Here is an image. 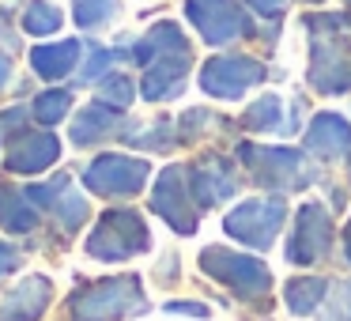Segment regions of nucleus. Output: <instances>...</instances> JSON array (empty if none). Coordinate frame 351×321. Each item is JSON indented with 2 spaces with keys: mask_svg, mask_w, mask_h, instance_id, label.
I'll list each match as a JSON object with an SVG mask.
<instances>
[{
  "mask_svg": "<svg viewBox=\"0 0 351 321\" xmlns=\"http://www.w3.org/2000/svg\"><path fill=\"white\" fill-rule=\"evenodd\" d=\"M49 302V280L46 276H31L0 302V321H34Z\"/></svg>",
  "mask_w": 351,
  "mask_h": 321,
  "instance_id": "dca6fc26",
  "label": "nucleus"
},
{
  "mask_svg": "<svg viewBox=\"0 0 351 321\" xmlns=\"http://www.w3.org/2000/svg\"><path fill=\"white\" fill-rule=\"evenodd\" d=\"M200 268H204L212 280H219L223 287H230L238 298H245V302L268 298V291H272V272H268V265L257 257H250V253L208 246V250L200 253Z\"/></svg>",
  "mask_w": 351,
  "mask_h": 321,
  "instance_id": "7ed1b4c3",
  "label": "nucleus"
},
{
  "mask_svg": "<svg viewBox=\"0 0 351 321\" xmlns=\"http://www.w3.org/2000/svg\"><path fill=\"white\" fill-rule=\"evenodd\" d=\"M283 298H287V310L298 313V318L313 313L328 298V280H321V276H295L283 287Z\"/></svg>",
  "mask_w": 351,
  "mask_h": 321,
  "instance_id": "6ab92c4d",
  "label": "nucleus"
},
{
  "mask_svg": "<svg viewBox=\"0 0 351 321\" xmlns=\"http://www.w3.org/2000/svg\"><path fill=\"white\" fill-rule=\"evenodd\" d=\"M189 189L197 197V208H215L238 193V178L227 167V159H204L189 167Z\"/></svg>",
  "mask_w": 351,
  "mask_h": 321,
  "instance_id": "4468645a",
  "label": "nucleus"
},
{
  "mask_svg": "<svg viewBox=\"0 0 351 321\" xmlns=\"http://www.w3.org/2000/svg\"><path fill=\"white\" fill-rule=\"evenodd\" d=\"M147 174V159H132V155H99V159L87 167L84 182L91 193L99 197H132V193L144 189Z\"/></svg>",
  "mask_w": 351,
  "mask_h": 321,
  "instance_id": "9b49d317",
  "label": "nucleus"
},
{
  "mask_svg": "<svg viewBox=\"0 0 351 321\" xmlns=\"http://www.w3.org/2000/svg\"><path fill=\"white\" fill-rule=\"evenodd\" d=\"M0 227L8 230H31L34 227V208H31V197L16 185L0 182Z\"/></svg>",
  "mask_w": 351,
  "mask_h": 321,
  "instance_id": "412c9836",
  "label": "nucleus"
},
{
  "mask_svg": "<svg viewBox=\"0 0 351 321\" xmlns=\"http://www.w3.org/2000/svg\"><path fill=\"white\" fill-rule=\"evenodd\" d=\"M242 121H245V129H253V132H295L298 129L295 121H287V117H283L280 95H261V99L245 110Z\"/></svg>",
  "mask_w": 351,
  "mask_h": 321,
  "instance_id": "aec40b11",
  "label": "nucleus"
},
{
  "mask_svg": "<svg viewBox=\"0 0 351 321\" xmlns=\"http://www.w3.org/2000/svg\"><path fill=\"white\" fill-rule=\"evenodd\" d=\"M114 61H117V54H114V49L95 46V49H91V57H87V69L80 72V80H84V84H91V80H102V76H106V69H110Z\"/></svg>",
  "mask_w": 351,
  "mask_h": 321,
  "instance_id": "bb28decb",
  "label": "nucleus"
},
{
  "mask_svg": "<svg viewBox=\"0 0 351 321\" xmlns=\"http://www.w3.org/2000/svg\"><path fill=\"white\" fill-rule=\"evenodd\" d=\"M306 4H321V0H306Z\"/></svg>",
  "mask_w": 351,
  "mask_h": 321,
  "instance_id": "473e14b6",
  "label": "nucleus"
},
{
  "mask_svg": "<svg viewBox=\"0 0 351 321\" xmlns=\"http://www.w3.org/2000/svg\"><path fill=\"white\" fill-rule=\"evenodd\" d=\"M4 80H8V61L0 57V84H4Z\"/></svg>",
  "mask_w": 351,
  "mask_h": 321,
  "instance_id": "2f4dec72",
  "label": "nucleus"
},
{
  "mask_svg": "<svg viewBox=\"0 0 351 321\" xmlns=\"http://www.w3.org/2000/svg\"><path fill=\"white\" fill-rule=\"evenodd\" d=\"M343 257H348V265H351V219H348V227H343Z\"/></svg>",
  "mask_w": 351,
  "mask_h": 321,
  "instance_id": "7c9ffc66",
  "label": "nucleus"
},
{
  "mask_svg": "<svg viewBox=\"0 0 351 321\" xmlns=\"http://www.w3.org/2000/svg\"><path fill=\"white\" fill-rule=\"evenodd\" d=\"M306 152L317 155V159H325V163L348 159L351 155V125H348V117L332 114V110L317 114L310 121V129H306Z\"/></svg>",
  "mask_w": 351,
  "mask_h": 321,
  "instance_id": "ddd939ff",
  "label": "nucleus"
},
{
  "mask_svg": "<svg viewBox=\"0 0 351 321\" xmlns=\"http://www.w3.org/2000/svg\"><path fill=\"white\" fill-rule=\"evenodd\" d=\"M152 208L178 230V235H193V230H197L200 208H197V197H193V189H189V167H167L162 170L155 189H152Z\"/></svg>",
  "mask_w": 351,
  "mask_h": 321,
  "instance_id": "1a4fd4ad",
  "label": "nucleus"
},
{
  "mask_svg": "<svg viewBox=\"0 0 351 321\" xmlns=\"http://www.w3.org/2000/svg\"><path fill=\"white\" fill-rule=\"evenodd\" d=\"M140 64H144V95L147 99H174L185 87V72H189V42L182 38L174 23L152 27L144 42L132 49Z\"/></svg>",
  "mask_w": 351,
  "mask_h": 321,
  "instance_id": "f257e3e1",
  "label": "nucleus"
},
{
  "mask_svg": "<svg viewBox=\"0 0 351 321\" xmlns=\"http://www.w3.org/2000/svg\"><path fill=\"white\" fill-rule=\"evenodd\" d=\"M321 321H351V280H340L336 287H328V302Z\"/></svg>",
  "mask_w": 351,
  "mask_h": 321,
  "instance_id": "b1692460",
  "label": "nucleus"
},
{
  "mask_svg": "<svg viewBox=\"0 0 351 321\" xmlns=\"http://www.w3.org/2000/svg\"><path fill=\"white\" fill-rule=\"evenodd\" d=\"M185 16L208 46H230L253 34V19L245 8H238V0H189Z\"/></svg>",
  "mask_w": 351,
  "mask_h": 321,
  "instance_id": "0eeeda50",
  "label": "nucleus"
},
{
  "mask_svg": "<svg viewBox=\"0 0 351 321\" xmlns=\"http://www.w3.org/2000/svg\"><path fill=\"white\" fill-rule=\"evenodd\" d=\"M170 313H193V318H208V306L200 302H167Z\"/></svg>",
  "mask_w": 351,
  "mask_h": 321,
  "instance_id": "c85d7f7f",
  "label": "nucleus"
},
{
  "mask_svg": "<svg viewBox=\"0 0 351 321\" xmlns=\"http://www.w3.org/2000/svg\"><path fill=\"white\" fill-rule=\"evenodd\" d=\"M152 246L147 223L140 219L132 208H114L99 219V227L87 238V253L99 261H125L132 253H144Z\"/></svg>",
  "mask_w": 351,
  "mask_h": 321,
  "instance_id": "39448f33",
  "label": "nucleus"
},
{
  "mask_svg": "<svg viewBox=\"0 0 351 321\" xmlns=\"http://www.w3.org/2000/svg\"><path fill=\"white\" fill-rule=\"evenodd\" d=\"M76 57H80V42H53V46H38L31 49V64L38 76L46 80H61L64 72L76 69Z\"/></svg>",
  "mask_w": 351,
  "mask_h": 321,
  "instance_id": "a211bd4d",
  "label": "nucleus"
},
{
  "mask_svg": "<svg viewBox=\"0 0 351 321\" xmlns=\"http://www.w3.org/2000/svg\"><path fill=\"white\" fill-rule=\"evenodd\" d=\"M144 310V291L136 276H114V280L87 283L72 295V321H121Z\"/></svg>",
  "mask_w": 351,
  "mask_h": 321,
  "instance_id": "f03ea898",
  "label": "nucleus"
},
{
  "mask_svg": "<svg viewBox=\"0 0 351 321\" xmlns=\"http://www.w3.org/2000/svg\"><path fill=\"white\" fill-rule=\"evenodd\" d=\"M257 16H280V8H283V0H245Z\"/></svg>",
  "mask_w": 351,
  "mask_h": 321,
  "instance_id": "cd10ccee",
  "label": "nucleus"
},
{
  "mask_svg": "<svg viewBox=\"0 0 351 321\" xmlns=\"http://www.w3.org/2000/svg\"><path fill=\"white\" fill-rule=\"evenodd\" d=\"M114 16V0H80L76 4V23L80 27H99Z\"/></svg>",
  "mask_w": 351,
  "mask_h": 321,
  "instance_id": "393cba45",
  "label": "nucleus"
},
{
  "mask_svg": "<svg viewBox=\"0 0 351 321\" xmlns=\"http://www.w3.org/2000/svg\"><path fill=\"white\" fill-rule=\"evenodd\" d=\"M332 246V219H328V208L310 200V204L298 208L295 215V227H291V238H287V261L291 265H317L321 257L328 253Z\"/></svg>",
  "mask_w": 351,
  "mask_h": 321,
  "instance_id": "9d476101",
  "label": "nucleus"
},
{
  "mask_svg": "<svg viewBox=\"0 0 351 321\" xmlns=\"http://www.w3.org/2000/svg\"><path fill=\"white\" fill-rule=\"evenodd\" d=\"M23 27L31 34H53L57 27H61V12L49 8L46 0H34L31 8H27V16H23Z\"/></svg>",
  "mask_w": 351,
  "mask_h": 321,
  "instance_id": "5701e85b",
  "label": "nucleus"
},
{
  "mask_svg": "<svg viewBox=\"0 0 351 321\" xmlns=\"http://www.w3.org/2000/svg\"><path fill=\"white\" fill-rule=\"evenodd\" d=\"M310 87H317L321 95L351 91V42L343 34L317 31L310 49Z\"/></svg>",
  "mask_w": 351,
  "mask_h": 321,
  "instance_id": "6e6552de",
  "label": "nucleus"
},
{
  "mask_svg": "<svg viewBox=\"0 0 351 321\" xmlns=\"http://www.w3.org/2000/svg\"><path fill=\"white\" fill-rule=\"evenodd\" d=\"M69 106H72V95L46 91V95H38V99H34V117H38L42 125H57L64 114H69Z\"/></svg>",
  "mask_w": 351,
  "mask_h": 321,
  "instance_id": "4be33fe9",
  "label": "nucleus"
},
{
  "mask_svg": "<svg viewBox=\"0 0 351 321\" xmlns=\"http://www.w3.org/2000/svg\"><path fill=\"white\" fill-rule=\"evenodd\" d=\"M117 121H121V117H117L114 106L91 102V106L76 117V125H72V140H76V144H99L102 136H110V132L117 129Z\"/></svg>",
  "mask_w": 351,
  "mask_h": 321,
  "instance_id": "f3484780",
  "label": "nucleus"
},
{
  "mask_svg": "<svg viewBox=\"0 0 351 321\" xmlns=\"http://www.w3.org/2000/svg\"><path fill=\"white\" fill-rule=\"evenodd\" d=\"M283 219H287V204L280 197H257V200H242L234 212L223 219V230L230 238H238L242 246L253 250H268L280 235Z\"/></svg>",
  "mask_w": 351,
  "mask_h": 321,
  "instance_id": "423d86ee",
  "label": "nucleus"
},
{
  "mask_svg": "<svg viewBox=\"0 0 351 321\" xmlns=\"http://www.w3.org/2000/svg\"><path fill=\"white\" fill-rule=\"evenodd\" d=\"M99 102H106V106H129L132 102V84L125 76H110L106 84H102V99Z\"/></svg>",
  "mask_w": 351,
  "mask_h": 321,
  "instance_id": "a878e982",
  "label": "nucleus"
},
{
  "mask_svg": "<svg viewBox=\"0 0 351 321\" xmlns=\"http://www.w3.org/2000/svg\"><path fill=\"white\" fill-rule=\"evenodd\" d=\"M238 155H242V163L253 170V182L272 189V193H295V189H306V185L313 182V167L306 163L302 152L242 144Z\"/></svg>",
  "mask_w": 351,
  "mask_h": 321,
  "instance_id": "20e7f679",
  "label": "nucleus"
},
{
  "mask_svg": "<svg viewBox=\"0 0 351 321\" xmlns=\"http://www.w3.org/2000/svg\"><path fill=\"white\" fill-rule=\"evenodd\" d=\"M343 4H351V0H343Z\"/></svg>",
  "mask_w": 351,
  "mask_h": 321,
  "instance_id": "72a5a7b5",
  "label": "nucleus"
},
{
  "mask_svg": "<svg viewBox=\"0 0 351 321\" xmlns=\"http://www.w3.org/2000/svg\"><path fill=\"white\" fill-rule=\"evenodd\" d=\"M12 268H19V253L12 246H0V276L12 272Z\"/></svg>",
  "mask_w": 351,
  "mask_h": 321,
  "instance_id": "c756f323",
  "label": "nucleus"
},
{
  "mask_svg": "<svg viewBox=\"0 0 351 321\" xmlns=\"http://www.w3.org/2000/svg\"><path fill=\"white\" fill-rule=\"evenodd\" d=\"M57 152H61V144H57L53 132H23L8 147V167L19 174H38L57 159Z\"/></svg>",
  "mask_w": 351,
  "mask_h": 321,
  "instance_id": "2eb2a0df",
  "label": "nucleus"
},
{
  "mask_svg": "<svg viewBox=\"0 0 351 321\" xmlns=\"http://www.w3.org/2000/svg\"><path fill=\"white\" fill-rule=\"evenodd\" d=\"M261 80H265V69L250 57H212L200 69V87L212 99H242Z\"/></svg>",
  "mask_w": 351,
  "mask_h": 321,
  "instance_id": "f8f14e48",
  "label": "nucleus"
}]
</instances>
